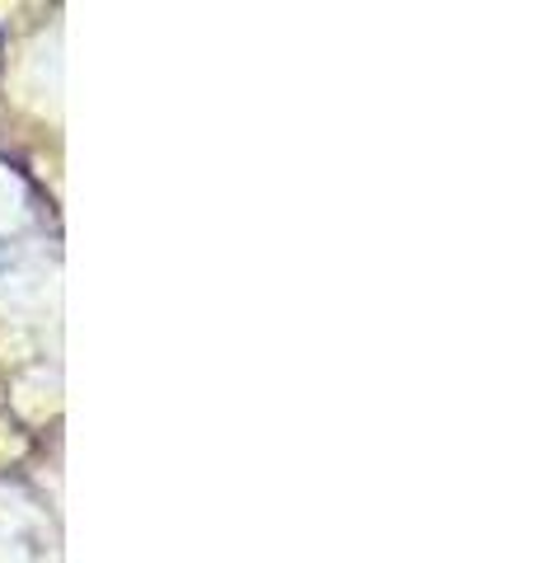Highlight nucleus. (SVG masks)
<instances>
[]
</instances>
